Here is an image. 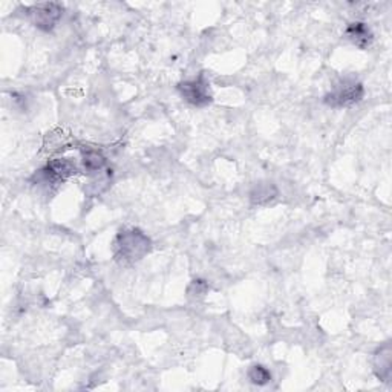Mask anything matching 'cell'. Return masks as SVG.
Here are the masks:
<instances>
[{
	"instance_id": "obj_9",
	"label": "cell",
	"mask_w": 392,
	"mask_h": 392,
	"mask_svg": "<svg viewBox=\"0 0 392 392\" xmlns=\"http://www.w3.org/2000/svg\"><path fill=\"white\" fill-rule=\"evenodd\" d=\"M82 157H83L84 169L88 170L89 174H97V172H100L104 167V164H106V158L101 155V152L95 149L83 150Z\"/></svg>"
},
{
	"instance_id": "obj_6",
	"label": "cell",
	"mask_w": 392,
	"mask_h": 392,
	"mask_svg": "<svg viewBox=\"0 0 392 392\" xmlns=\"http://www.w3.org/2000/svg\"><path fill=\"white\" fill-rule=\"evenodd\" d=\"M374 372L377 379L381 381H391L392 377V348L391 343H385L383 347H380L377 352L374 354Z\"/></svg>"
},
{
	"instance_id": "obj_1",
	"label": "cell",
	"mask_w": 392,
	"mask_h": 392,
	"mask_svg": "<svg viewBox=\"0 0 392 392\" xmlns=\"http://www.w3.org/2000/svg\"><path fill=\"white\" fill-rule=\"evenodd\" d=\"M152 248L150 237L138 228L123 230L113 239L112 252L120 265H133L140 262Z\"/></svg>"
},
{
	"instance_id": "obj_2",
	"label": "cell",
	"mask_w": 392,
	"mask_h": 392,
	"mask_svg": "<svg viewBox=\"0 0 392 392\" xmlns=\"http://www.w3.org/2000/svg\"><path fill=\"white\" fill-rule=\"evenodd\" d=\"M365 89L363 84L354 79H345L339 84L334 86V89L323 97V103L331 108H348L362 101Z\"/></svg>"
},
{
	"instance_id": "obj_10",
	"label": "cell",
	"mask_w": 392,
	"mask_h": 392,
	"mask_svg": "<svg viewBox=\"0 0 392 392\" xmlns=\"http://www.w3.org/2000/svg\"><path fill=\"white\" fill-rule=\"evenodd\" d=\"M248 379L252 380V383L264 386L271 380V374L270 371L264 368L262 365H253L250 369H248Z\"/></svg>"
},
{
	"instance_id": "obj_5",
	"label": "cell",
	"mask_w": 392,
	"mask_h": 392,
	"mask_svg": "<svg viewBox=\"0 0 392 392\" xmlns=\"http://www.w3.org/2000/svg\"><path fill=\"white\" fill-rule=\"evenodd\" d=\"M75 172H77V167H75L74 162L62 158V159L51 161L50 164H46L39 172V177L45 181V183L57 184L60 183V181L68 179L71 175H75Z\"/></svg>"
},
{
	"instance_id": "obj_3",
	"label": "cell",
	"mask_w": 392,
	"mask_h": 392,
	"mask_svg": "<svg viewBox=\"0 0 392 392\" xmlns=\"http://www.w3.org/2000/svg\"><path fill=\"white\" fill-rule=\"evenodd\" d=\"M208 82L206 80L204 75H199V77L194 80L181 82L178 84V91L187 103L194 104V106L203 108L207 106L208 103H212V94H210Z\"/></svg>"
},
{
	"instance_id": "obj_8",
	"label": "cell",
	"mask_w": 392,
	"mask_h": 392,
	"mask_svg": "<svg viewBox=\"0 0 392 392\" xmlns=\"http://www.w3.org/2000/svg\"><path fill=\"white\" fill-rule=\"evenodd\" d=\"M277 196V189L271 183H259L253 187L250 192V199L253 204H267Z\"/></svg>"
},
{
	"instance_id": "obj_7",
	"label": "cell",
	"mask_w": 392,
	"mask_h": 392,
	"mask_svg": "<svg viewBox=\"0 0 392 392\" xmlns=\"http://www.w3.org/2000/svg\"><path fill=\"white\" fill-rule=\"evenodd\" d=\"M347 37L348 39L362 50H366V47L374 40V35H372L369 26L363 22H354L349 23L347 28Z\"/></svg>"
},
{
	"instance_id": "obj_4",
	"label": "cell",
	"mask_w": 392,
	"mask_h": 392,
	"mask_svg": "<svg viewBox=\"0 0 392 392\" xmlns=\"http://www.w3.org/2000/svg\"><path fill=\"white\" fill-rule=\"evenodd\" d=\"M31 21L43 33H51L63 16V6L54 2L39 4L30 8Z\"/></svg>"
}]
</instances>
